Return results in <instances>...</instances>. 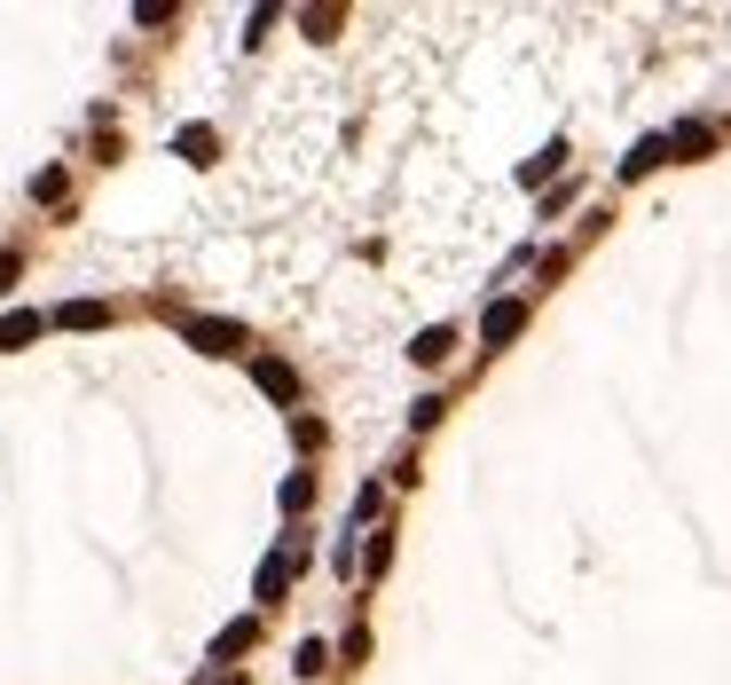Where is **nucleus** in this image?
I'll use <instances>...</instances> for the list:
<instances>
[{"mask_svg":"<svg viewBox=\"0 0 731 685\" xmlns=\"http://www.w3.org/2000/svg\"><path fill=\"white\" fill-rule=\"evenodd\" d=\"M660 158H669V142H660V135H653V142H638V150H629V158H621V174H629V182H638V174H653V166H660Z\"/></svg>","mask_w":731,"mask_h":685,"instance_id":"obj_9","label":"nucleus"},{"mask_svg":"<svg viewBox=\"0 0 731 685\" xmlns=\"http://www.w3.org/2000/svg\"><path fill=\"white\" fill-rule=\"evenodd\" d=\"M55 323H63V332H94V323H111V308H103V300H72Z\"/></svg>","mask_w":731,"mask_h":685,"instance_id":"obj_6","label":"nucleus"},{"mask_svg":"<svg viewBox=\"0 0 731 685\" xmlns=\"http://www.w3.org/2000/svg\"><path fill=\"white\" fill-rule=\"evenodd\" d=\"M213 126H181V158H189V166H213Z\"/></svg>","mask_w":731,"mask_h":685,"instance_id":"obj_8","label":"nucleus"},{"mask_svg":"<svg viewBox=\"0 0 731 685\" xmlns=\"http://www.w3.org/2000/svg\"><path fill=\"white\" fill-rule=\"evenodd\" d=\"M362 568H370V575H386V568H393V528H378V536H370V551H362Z\"/></svg>","mask_w":731,"mask_h":685,"instance_id":"obj_11","label":"nucleus"},{"mask_svg":"<svg viewBox=\"0 0 731 685\" xmlns=\"http://www.w3.org/2000/svg\"><path fill=\"white\" fill-rule=\"evenodd\" d=\"M519 323H527L519 300H495V308L480 315V339H488V347H504V339H519Z\"/></svg>","mask_w":731,"mask_h":685,"instance_id":"obj_3","label":"nucleus"},{"mask_svg":"<svg viewBox=\"0 0 731 685\" xmlns=\"http://www.w3.org/2000/svg\"><path fill=\"white\" fill-rule=\"evenodd\" d=\"M252 378H260V395H268V402H299V371L291 363H276V354H260V363H252Z\"/></svg>","mask_w":731,"mask_h":685,"instance_id":"obj_2","label":"nucleus"},{"mask_svg":"<svg viewBox=\"0 0 731 685\" xmlns=\"http://www.w3.org/2000/svg\"><path fill=\"white\" fill-rule=\"evenodd\" d=\"M252 638H260V623L244 614V623H228V631L213 638V655H220V662H228V655H252Z\"/></svg>","mask_w":731,"mask_h":685,"instance_id":"obj_7","label":"nucleus"},{"mask_svg":"<svg viewBox=\"0 0 731 685\" xmlns=\"http://www.w3.org/2000/svg\"><path fill=\"white\" fill-rule=\"evenodd\" d=\"M307 505H315V481L291 473V481H283V512H307Z\"/></svg>","mask_w":731,"mask_h":685,"instance_id":"obj_12","label":"nucleus"},{"mask_svg":"<svg viewBox=\"0 0 731 685\" xmlns=\"http://www.w3.org/2000/svg\"><path fill=\"white\" fill-rule=\"evenodd\" d=\"M189 347L197 354H237L244 332H237V323H220V315H189Z\"/></svg>","mask_w":731,"mask_h":685,"instance_id":"obj_1","label":"nucleus"},{"mask_svg":"<svg viewBox=\"0 0 731 685\" xmlns=\"http://www.w3.org/2000/svg\"><path fill=\"white\" fill-rule=\"evenodd\" d=\"M291 568H299V544H291V551H276V560L260 568V583H252V591H260V607H276V599H283V583H291Z\"/></svg>","mask_w":731,"mask_h":685,"instance_id":"obj_4","label":"nucleus"},{"mask_svg":"<svg viewBox=\"0 0 731 685\" xmlns=\"http://www.w3.org/2000/svg\"><path fill=\"white\" fill-rule=\"evenodd\" d=\"M409 354H417V363H449V354H456V332H425Z\"/></svg>","mask_w":731,"mask_h":685,"instance_id":"obj_10","label":"nucleus"},{"mask_svg":"<svg viewBox=\"0 0 731 685\" xmlns=\"http://www.w3.org/2000/svg\"><path fill=\"white\" fill-rule=\"evenodd\" d=\"M31 339H40V315H31V308L0 315V347H31Z\"/></svg>","mask_w":731,"mask_h":685,"instance_id":"obj_5","label":"nucleus"},{"mask_svg":"<svg viewBox=\"0 0 731 685\" xmlns=\"http://www.w3.org/2000/svg\"><path fill=\"white\" fill-rule=\"evenodd\" d=\"M16 269H24V260H16V252H0V291H9V284H16Z\"/></svg>","mask_w":731,"mask_h":685,"instance_id":"obj_13","label":"nucleus"}]
</instances>
